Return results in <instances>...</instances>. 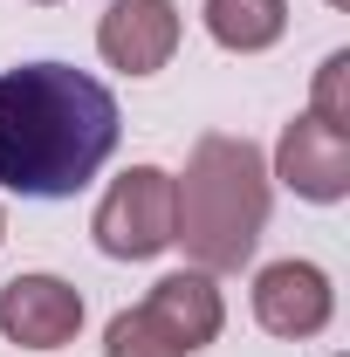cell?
I'll return each mask as SVG.
<instances>
[{"label":"cell","mask_w":350,"mask_h":357,"mask_svg":"<svg viewBox=\"0 0 350 357\" xmlns=\"http://www.w3.org/2000/svg\"><path fill=\"white\" fill-rule=\"evenodd\" d=\"M117 96L69 62H21L0 76V185L21 199H69L117 151Z\"/></svg>","instance_id":"cell-1"},{"label":"cell","mask_w":350,"mask_h":357,"mask_svg":"<svg viewBox=\"0 0 350 357\" xmlns=\"http://www.w3.org/2000/svg\"><path fill=\"white\" fill-rule=\"evenodd\" d=\"M268 227V158L248 137H199L185 172L172 178V248L199 275H234L254 261V241Z\"/></svg>","instance_id":"cell-2"},{"label":"cell","mask_w":350,"mask_h":357,"mask_svg":"<svg viewBox=\"0 0 350 357\" xmlns=\"http://www.w3.org/2000/svg\"><path fill=\"white\" fill-rule=\"evenodd\" d=\"M96 248L110 261H151L172 248V172L158 165H131L124 178H110V192L96 199Z\"/></svg>","instance_id":"cell-3"},{"label":"cell","mask_w":350,"mask_h":357,"mask_svg":"<svg viewBox=\"0 0 350 357\" xmlns=\"http://www.w3.org/2000/svg\"><path fill=\"white\" fill-rule=\"evenodd\" d=\"M83 330V296L62 275H14L0 289V337L21 351H62Z\"/></svg>","instance_id":"cell-4"},{"label":"cell","mask_w":350,"mask_h":357,"mask_svg":"<svg viewBox=\"0 0 350 357\" xmlns=\"http://www.w3.org/2000/svg\"><path fill=\"white\" fill-rule=\"evenodd\" d=\"M296 199H316V206H337L350 192V131H330L323 117H296L289 131H282V144H275V172Z\"/></svg>","instance_id":"cell-5"},{"label":"cell","mask_w":350,"mask_h":357,"mask_svg":"<svg viewBox=\"0 0 350 357\" xmlns=\"http://www.w3.org/2000/svg\"><path fill=\"white\" fill-rule=\"evenodd\" d=\"M330 310H337V296H330V275L316 261H275L254 275V323L268 337L303 344L316 330H330Z\"/></svg>","instance_id":"cell-6"},{"label":"cell","mask_w":350,"mask_h":357,"mask_svg":"<svg viewBox=\"0 0 350 357\" xmlns=\"http://www.w3.org/2000/svg\"><path fill=\"white\" fill-rule=\"evenodd\" d=\"M96 48L124 76H158L178 48V7L172 0H110V14L96 28Z\"/></svg>","instance_id":"cell-7"},{"label":"cell","mask_w":350,"mask_h":357,"mask_svg":"<svg viewBox=\"0 0 350 357\" xmlns=\"http://www.w3.org/2000/svg\"><path fill=\"white\" fill-rule=\"evenodd\" d=\"M144 310L172 330V344H178L185 357L206 351V344L220 337V323H227V303H220L213 275H199V268H178V275H165V282H151Z\"/></svg>","instance_id":"cell-8"},{"label":"cell","mask_w":350,"mask_h":357,"mask_svg":"<svg viewBox=\"0 0 350 357\" xmlns=\"http://www.w3.org/2000/svg\"><path fill=\"white\" fill-rule=\"evenodd\" d=\"M206 35L234 55H261L289 35V0H206Z\"/></svg>","instance_id":"cell-9"},{"label":"cell","mask_w":350,"mask_h":357,"mask_svg":"<svg viewBox=\"0 0 350 357\" xmlns=\"http://www.w3.org/2000/svg\"><path fill=\"white\" fill-rule=\"evenodd\" d=\"M103 351H110V357H185V351L172 344V330L144 310V303L110 316V330H103Z\"/></svg>","instance_id":"cell-10"},{"label":"cell","mask_w":350,"mask_h":357,"mask_svg":"<svg viewBox=\"0 0 350 357\" xmlns=\"http://www.w3.org/2000/svg\"><path fill=\"white\" fill-rule=\"evenodd\" d=\"M309 117H323L330 131H350V48L323 55V69H316V96H309Z\"/></svg>","instance_id":"cell-11"},{"label":"cell","mask_w":350,"mask_h":357,"mask_svg":"<svg viewBox=\"0 0 350 357\" xmlns=\"http://www.w3.org/2000/svg\"><path fill=\"white\" fill-rule=\"evenodd\" d=\"M0 241H7V213H0Z\"/></svg>","instance_id":"cell-12"},{"label":"cell","mask_w":350,"mask_h":357,"mask_svg":"<svg viewBox=\"0 0 350 357\" xmlns=\"http://www.w3.org/2000/svg\"><path fill=\"white\" fill-rule=\"evenodd\" d=\"M330 7H350V0H330Z\"/></svg>","instance_id":"cell-13"},{"label":"cell","mask_w":350,"mask_h":357,"mask_svg":"<svg viewBox=\"0 0 350 357\" xmlns=\"http://www.w3.org/2000/svg\"><path fill=\"white\" fill-rule=\"evenodd\" d=\"M35 7H55V0H35Z\"/></svg>","instance_id":"cell-14"}]
</instances>
